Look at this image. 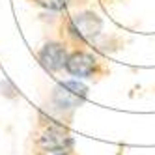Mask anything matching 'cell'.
Segmentation results:
<instances>
[{"instance_id":"cell-1","label":"cell","mask_w":155,"mask_h":155,"mask_svg":"<svg viewBox=\"0 0 155 155\" xmlns=\"http://www.w3.org/2000/svg\"><path fill=\"white\" fill-rule=\"evenodd\" d=\"M88 95V86L79 81H65L54 86L51 94L52 105L60 110H73L81 107Z\"/></svg>"},{"instance_id":"cell-2","label":"cell","mask_w":155,"mask_h":155,"mask_svg":"<svg viewBox=\"0 0 155 155\" xmlns=\"http://www.w3.org/2000/svg\"><path fill=\"white\" fill-rule=\"evenodd\" d=\"M101 28H103V21L92 12L79 13L69 21V32L79 39H92L99 36Z\"/></svg>"},{"instance_id":"cell-3","label":"cell","mask_w":155,"mask_h":155,"mask_svg":"<svg viewBox=\"0 0 155 155\" xmlns=\"http://www.w3.org/2000/svg\"><path fill=\"white\" fill-rule=\"evenodd\" d=\"M68 51L62 43H45L41 47V51L38 52V60L39 64L45 68L47 71H60L65 68V62H68Z\"/></svg>"},{"instance_id":"cell-4","label":"cell","mask_w":155,"mask_h":155,"mask_svg":"<svg viewBox=\"0 0 155 155\" xmlns=\"http://www.w3.org/2000/svg\"><path fill=\"white\" fill-rule=\"evenodd\" d=\"M38 144L41 150H69L73 146V140L62 127L47 125L38 135Z\"/></svg>"},{"instance_id":"cell-5","label":"cell","mask_w":155,"mask_h":155,"mask_svg":"<svg viewBox=\"0 0 155 155\" xmlns=\"http://www.w3.org/2000/svg\"><path fill=\"white\" fill-rule=\"evenodd\" d=\"M65 69L68 73H71L73 77H90L95 69V58L92 54H88L84 51H75L68 56V62H65Z\"/></svg>"},{"instance_id":"cell-6","label":"cell","mask_w":155,"mask_h":155,"mask_svg":"<svg viewBox=\"0 0 155 155\" xmlns=\"http://www.w3.org/2000/svg\"><path fill=\"white\" fill-rule=\"evenodd\" d=\"M36 2L45 8V9H52V12H58V9H64L65 4H68V0H36Z\"/></svg>"},{"instance_id":"cell-7","label":"cell","mask_w":155,"mask_h":155,"mask_svg":"<svg viewBox=\"0 0 155 155\" xmlns=\"http://www.w3.org/2000/svg\"><path fill=\"white\" fill-rule=\"evenodd\" d=\"M39 155H69L68 150H43L39 151Z\"/></svg>"}]
</instances>
